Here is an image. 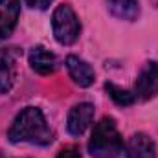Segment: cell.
<instances>
[{
  "label": "cell",
  "instance_id": "6da1fadb",
  "mask_svg": "<svg viewBox=\"0 0 158 158\" xmlns=\"http://www.w3.org/2000/svg\"><path fill=\"white\" fill-rule=\"evenodd\" d=\"M7 138L13 143H33V145H48L53 142V132L48 127L42 110L37 107L22 109L9 127Z\"/></svg>",
  "mask_w": 158,
  "mask_h": 158
},
{
  "label": "cell",
  "instance_id": "7a4b0ae2",
  "mask_svg": "<svg viewBox=\"0 0 158 158\" xmlns=\"http://www.w3.org/2000/svg\"><path fill=\"white\" fill-rule=\"evenodd\" d=\"M123 138L114 118L105 116L94 125L88 140V153L94 158H118L123 153Z\"/></svg>",
  "mask_w": 158,
  "mask_h": 158
},
{
  "label": "cell",
  "instance_id": "3957f363",
  "mask_svg": "<svg viewBox=\"0 0 158 158\" xmlns=\"http://www.w3.org/2000/svg\"><path fill=\"white\" fill-rule=\"evenodd\" d=\"M52 30H53L55 40L63 46H70L79 39L81 22H79L76 11L68 4H61L55 7L52 15Z\"/></svg>",
  "mask_w": 158,
  "mask_h": 158
},
{
  "label": "cell",
  "instance_id": "277c9868",
  "mask_svg": "<svg viewBox=\"0 0 158 158\" xmlns=\"http://www.w3.org/2000/svg\"><path fill=\"white\" fill-rule=\"evenodd\" d=\"M134 96L136 99H149L158 94V63L147 61L143 68L140 70L136 85H134Z\"/></svg>",
  "mask_w": 158,
  "mask_h": 158
},
{
  "label": "cell",
  "instance_id": "5b68a950",
  "mask_svg": "<svg viewBox=\"0 0 158 158\" xmlns=\"http://www.w3.org/2000/svg\"><path fill=\"white\" fill-rule=\"evenodd\" d=\"M94 119V105L92 103H77L70 109L68 118H66V129L72 136L83 134Z\"/></svg>",
  "mask_w": 158,
  "mask_h": 158
},
{
  "label": "cell",
  "instance_id": "8992f818",
  "mask_svg": "<svg viewBox=\"0 0 158 158\" xmlns=\"http://www.w3.org/2000/svg\"><path fill=\"white\" fill-rule=\"evenodd\" d=\"M127 158H155L156 145L145 132H134L123 147Z\"/></svg>",
  "mask_w": 158,
  "mask_h": 158
},
{
  "label": "cell",
  "instance_id": "52a82bcc",
  "mask_svg": "<svg viewBox=\"0 0 158 158\" xmlns=\"http://www.w3.org/2000/svg\"><path fill=\"white\" fill-rule=\"evenodd\" d=\"M20 17L19 0H0V39H7L17 28Z\"/></svg>",
  "mask_w": 158,
  "mask_h": 158
},
{
  "label": "cell",
  "instance_id": "ba28073f",
  "mask_svg": "<svg viewBox=\"0 0 158 158\" xmlns=\"http://www.w3.org/2000/svg\"><path fill=\"white\" fill-rule=\"evenodd\" d=\"M28 61H30L31 70H35L40 76H50L57 70V57L50 50H46L44 46L31 48V52L28 55Z\"/></svg>",
  "mask_w": 158,
  "mask_h": 158
},
{
  "label": "cell",
  "instance_id": "9c48e42d",
  "mask_svg": "<svg viewBox=\"0 0 158 158\" xmlns=\"http://www.w3.org/2000/svg\"><path fill=\"white\" fill-rule=\"evenodd\" d=\"M66 70H68L70 77L74 79V83L83 86V88L90 86L94 83V79H96V74H94L92 66L86 61L79 59L77 55H68L66 57Z\"/></svg>",
  "mask_w": 158,
  "mask_h": 158
},
{
  "label": "cell",
  "instance_id": "30bf717a",
  "mask_svg": "<svg viewBox=\"0 0 158 158\" xmlns=\"http://www.w3.org/2000/svg\"><path fill=\"white\" fill-rule=\"evenodd\" d=\"M107 7L112 17L121 20H136L140 15V2L138 0H107Z\"/></svg>",
  "mask_w": 158,
  "mask_h": 158
},
{
  "label": "cell",
  "instance_id": "8fae6325",
  "mask_svg": "<svg viewBox=\"0 0 158 158\" xmlns=\"http://www.w3.org/2000/svg\"><path fill=\"white\" fill-rule=\"evenodd\" d=\"M15 76H17V66L13 55L9 52H0V94H7L13 88Z\"/></svg>",
  "mask_w": 158,
  "mask_h": 158
},
{
  "label": "cell",
  "instance_id": "7c38bea8",
  "mask_svg": "<svg viewBox=\"0 0 158 158\" xmlns=\"http://www.w3.org/2000/svg\"><path fill=\"white\" fill-rule=\"evenodd\" d=\"M105 90H107V94L110 96V99H112L116 105H119V107H129V105H132V103L136 101V96H134L132 90L121 88V86L114 85V83H105Z\"/></svg>",
  "mask_w": 158,
  "mask_h": 158
},
{
  "label": "cell",
  "instance_id": "4fadbf2b",
  "mask_svg": "<svg viewBox=\"0 0 158 158\" xmlns=\"http://www.w3.org/2000/svg\"><path fill=\"white\" fill-rule=\"evenodd\" d=\"M57 158H81V151L76 145H66L57 153Z\"/></svg>",
  "mask_w": 158,
  "mask_h": 158
},
{
  "label": "cell",
  "instance_id": "5bb4252c",
  "mask_svg": "<svg viewBox=\"0 0 158 158\" xmlns=\"http://www.w3.org/2000/svg\"><path fill=\"white\" fill-rule=\"evenodd\" d=\"M24 4L33 7V9H46L52 4V0H24Z\"/></svg>",
  "mask_w": 158,
  "mask_h": 158
},
{
  "label": "cell",
  "instance_id": "9a60e30c",
  "mask_svg": "<svg viewBox=\"0 0 158 158\" xmlns=\"http://www.w3.org/2000/svg\"><path fill=\"white\" fill-rule=\"evenodd\" d=\"M0 158H4V156H0Z\"/></svg>",
  "mask_w": 158,
  "mask_h": 158
}]
</instances>
